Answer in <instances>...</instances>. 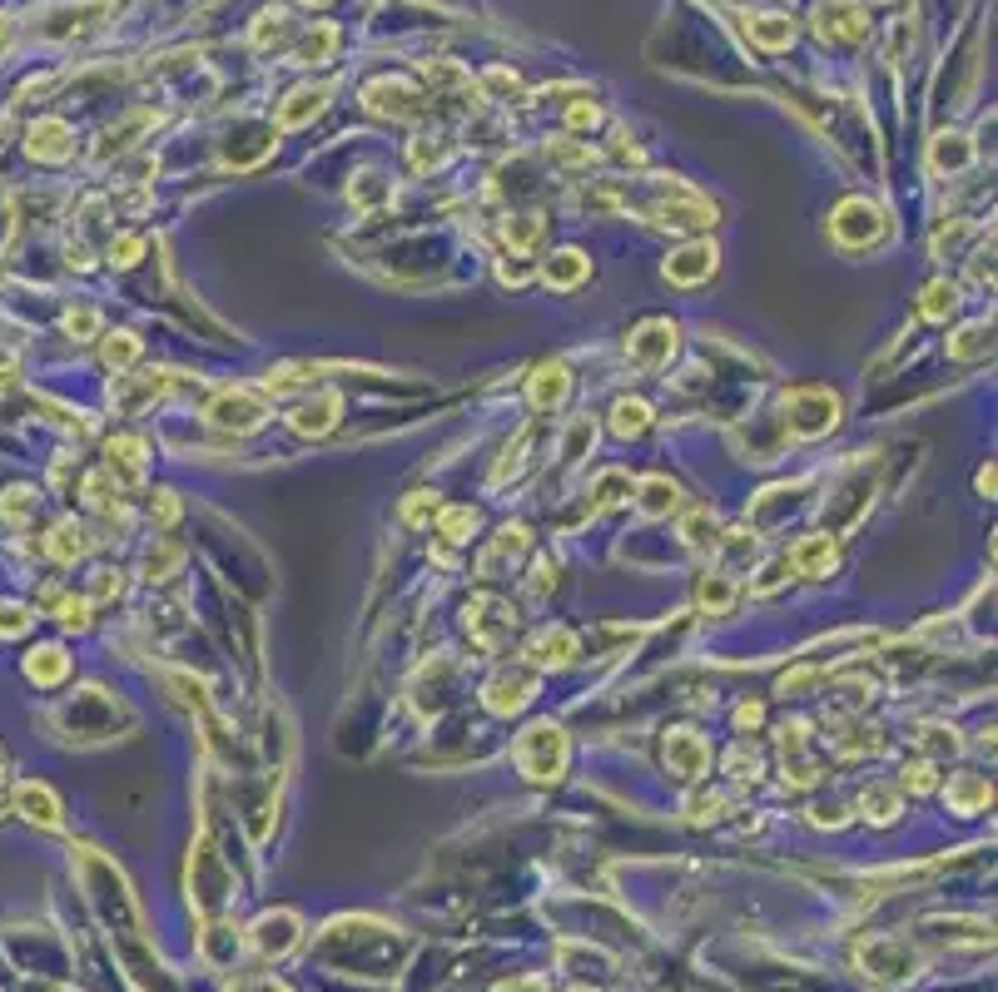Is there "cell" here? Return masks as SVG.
I'll return each mask as SVG.
<instances>
[{
    "instance_id": "1",
    "label": "cell",
    "mask_w": 998,
    "mask_h": 992,
    "mask_svg": "<svg viewBox=\"0 0 998 992\" xmlns=\"http://www.w3.org/2000/svg\"><path fill=\"white\" fill-rule=\"evenodd\" d=\"M839 392L829 387H790L785 392V427L795 436H825L839 427Z\"/></svg>"
},
{
    "instance_id": "2",
    "label": "cell",
    "mask_w": 998,
    "mask_h": 992,
    "mask_svg": "<svg viewBox=\"0 0 998 992\" xmlns=\"http://www.w3.org/2000/svg\"><path fill=\"white\" fill-rule=\"evenodd\" d=\"M517 769L537 784L561 779V769H567V734L547 720L532 724V730L517 740Z\"/></svg>"
},
{
    "instance_id": "3",
    "label": "cell",
    "mask_w": 998,
    "mask_h": 992,
    "mask_svg": "<svg viewBox=\"0 0 998 992\" xmlns=\"http://www.w3.org/2000/svg\"><path fill=\"white\" fill-rule=\"evenodd\" d=\"M889 228L884 208L869 204V198H845V204L835 208V218H829V238H835L839 248H869L879 244Z\"/></svg>"
},
{
    "instance_id": "4",
    "label": "cell",
    "mask_w": 998,
    "mask_h": 992,
    "mask_svg": "<svg viewBox=\"0 0 998 992\" xmlns=\"http://www.w3.org/2000/svg\"><path fill=\"white\" fill-rule=\"evenodd\" d=\"M204 417H210L214 427H224V432H254V427L269 422V407H264V397L249 392V387H224V392H214V402L204 407Z\"/></svg>"
},
{
    "instance_id": "5",
    "label": "cell",
    "mask_w": 998,
    "mask_h": 992,
    "mask_svg": "<svg viewBox=\"0 0 998 992\" xmlns=\"http://www.w3.org/2000/svg\"><path fill=\"white\" fill-rule=\"evenodd\" d=\"M468 630L482 650H502L512 640V630H517V611L507 601H497V595H477L468 605Z\"/></svg>"
},
{
    "instance_id": "6",
    "label": "cell",
    "mask_w": 998,
    "mask_h": 992,
    "mask_svg": "<svg viewBox=\"0 0 998 992\" xmlns=\"http://www.w3.org/2000/svg\"><path fill=\"white\" fill-rule=\"evenodd\" d=\"M676 323L670 317H651V323H641L636 333L626 337V357L636 367H646V373H656V367L670 363V353H676Z\"/></svg>"
},
{
    "instance_id": "7",
    "label": "cell",
    "mask_w": 998,
    "mask_h": 992,
    "mask_svg": "<svg viewBox=\"0 0 998 992\" xmlns=\"http://www.w3.org/2000/svg\"><path fill=\"white\" fill-rule=\"evenodd\" d=\"M487 710L492 714H517L532 704V694H537V670H527V665H507V670H497L487 680Z\"/></svg>"
},
{
    "instance_id": "8",
    "label": "cell",
    "mask_w": 998,
    "mask_h": 992,
    "mask_svg": "<svg viewBox=\"0 0 998 992\" xmlns=\"http://www.w3.org/2000/svg\"><path fill=\"white\" fill-rule=\"evenodd\" d=\"M666 769L676 779H700L710 769V744L696 730H670L666 734Z\"/></svg>"
},
{
    "instance_id": "9",
    "label": "cell",
    "mask_w": 998,
    "mask_h": 992,
    "mask_svg": "<svg viewBox=\"0 0 998 992\" xmlns=\"http://www.w3.org/2000/svg\"><path fill=\"white\" fill-rule=\"evenodd\" d=\"M716 244H686L680 254H670L666 258V283H676V288H696V283H706L710 273H716Z\"/></svg>"
},
{
    "instance_id": "10",
    "label": "cell",
    "mask_w": 998,
    "mask_h": 992,
    "mask_svg": "<svg viewBox=\"0 0 998 992\" xmlns=\"http://www.w3.org/2000/svg\"><path fill=\"white\" fill-rule=\"evenodd\" d=\"M25 149L35 159H45V164H65L75 154V129L65 119H35L31 134H25Z\"/></svg>"
},
{
    "instance_id": "11",
    "label": "cell",
    "mask_w": 998,
    "mask_h": 992,
    "mask_svg": "<svg viewBox=\"0 0 998 992\" xmlns=\"http://www.w3.org/2000/svg\"><path fill=\"white\" fill-rule=\"evenodd\" d=\"M363 99H368V109H378V115H393V119L422 115V95H418V89H408L403 79H373V85L363 89Z\"/></svg>"
},
{
    "instance_id": "12",
    "label": "cell",
    "mask_w": 998,
    "mask_h": 992,
    "mask_svg": "<svg viewBox=\"0 0 998 992\" xmlns=\"http://www.w3.org/2000/svg\"><path fill=\"white\" fill-rule=\"evenodd\" d=\"M15 809L25 813L31 823H41V829H61V799H55V789L51 784H41V779H25L21 789H15Z\"/></svg>"
},
{
    "instance_id": "13",
    "label": "cell",
    "mask_w": 998,
    "mask_h": 992,
    "mask_svg": "<svg viewBox=\"0 0 998 992\" xmlns=\"http://www.w3.org/2000/svg\"><path fill=\"white\" fill-rule=\"evenodd\" d=\"M339 412H343V397L339 392H313L309 402L293 407V432L303 436H323L339 427Z\"/></svg>"
},
{
    "instance_id": "14",
    "label": "cell",
    "mask_w": 998,
    "mask_h": 992,
    "mask_svg": "<svg viewBox=\"0 0 998 992\" xmlns=\"http://www.w3.org/2000/svg\"><path fill=\"white\" fill-rule=\"evenodd\" d=\"M293 942H299V918L293 913H264L259 923H254V948L269 952V958H279V952H289Z\"/></svg>"
},
{
    "instance_id": "15",
    "label": "cell",
    "mask_w": 998,
    "mask_h": 992,
    "mask_svg": "<svg viewBox=\"0 0 998 992\" xmlns=\"http://www.w3.org/2000/svg\"><path fill=\"white\" fill-rule=\"evenodd\" d=\"M865 962L874 968V978L884 982H899V978H914V952L904 948V942H869L865 948Z\"/></svg>"
},
{
    "instance_id": "16",
    "label": "cell",
    "mask_w": 998,
    "mask_h": 992,
    "mask_svg": "<svg viewBox=\"0 0 998 992\" xmlns=\"http://www.w3.org/2000/svg\"><path fill=\"white\" fill-rule=\"evenodd\" d=\"M988 799H994V789H988V779L984 774H954L948 779V789H944V804L954 813H978V809H988Z\"/></svg>"
},
{
    "instance_id": "17",
    "label": "cell",
    "mask_w": 998,
    "mask_h": 992,
    "mask_svg": "<svg viewBox=\"0 0 998 992\" xmlns=\"http://www.w3.org/2000/svg\"><path fill=\"white\" fill-rule=\"evenodd\" d=\"M835 541H829V536H805V541L795 546V551H790V571H800V575H829L835 571Z\"/></svg>"
},
{
    "instance_id": "18",
    "label": "cell",
    "mask_w": 998,
    "mask_h": 992,
    "mask_svg": "<svg viewBox=\"0 0 998 992\" xmlns=\"http://www.w3.org/2000/svg\"><path fill=\"white\" fill-rule=\"evenodd\" d=\"M164 387H170L164 373H135V377H120L110 392H115V402H120V412H140V407L150 402V397H160Z\"/></svg>"
},
{
    "instance_id": "19",
    "label": "cell",
    "mask_w": 998,
    "mask_h": 992,
    "mask_svg": "<svg viewBox=\"0 0 998 992\" xmlns=\"http://www.w3.org/2000/svg\"><path fill=\"white\" fill-rule=\"evenodd\" d=\"M532 546V536H527V526H507V531H497V541L482 551V561H477V571L482 575H497L507 561H522V551Z\"/></svg>"
},
{
    "instance_id": "20",
    "label": "cell",
    "mask_w": 998,
    "mask_h": 992,
    "mask_svg": "<svg viewBox=\"0 0 998 992\" xmlns=\"http://www.w3.org/2000/svg\"><path fill=\"white\" fill-rule=\"evenodd\" d=\"M527 655L537 665H571L577 660V635H571L567 625H547V630H537V640H532Z\"/></svg>"
},
{
    "instance_id": "21",
    "label": "cell",
    "mask_w": 998,
    "mask_h": 992,
    "mask_svg": "<svg viewBox=\"0 0 998 992\" xmlns=\"http://www.w3.org/2000/svg\"><path fill=\"white\" fill-rule=\"evenodd\" d=\"M25 675H31L41 690H55V684L71 675V655H65L61 645H41V650L25 655Z\"/></svg>"
},
{
    "instance_id": "22",
    "label": "cell",
    "mask_w": 998,
    "mask_h": 992,
    "mask_svg": "<svg viewBox=\"0 0 998 992\" xmlns=\"http://www.w3.org/2000/svg\"><path fill=\"white\" fill-rule=\"evenodd\" d=\"M323 105H329V89H323V85H303V89H293V95L279 105V125H283V129L309 125V119L319 115Z\"/></svg>"
},
{
    "instance_id": "23",
    "label": "cell",
    "mask_w": 998,
    "mask_h": 992,
    "mask_svg": "<svg viewBox=\"0 0 998 992\" xmlns=\"http://www.w3.org/2000/svg\"><path fill=\"white\" fill-rule=\"evenodd\" d=\"M587 273H591V258L581 254V248H561V254H551V263L541 268V278H547L551 288H561V293H567V288H577Z\"/></svg>"
},
{
    "instance_id": "24",
    "label": "cell",
    "mask_w": 998,
    "mask_h": 992,
    "mask_svg": "<svg viewBox=\"0 0 998 992\" xmlns=\"http://www.w3.org/2000/svg\"><path fill=\"white\" fill-rule=\"evenodd\" d=\"M45 551H51V561L75 565L85 551H90V531H85L81 521H61V526L51 531V541H45Z\"/></svg>"
},
{
    "instance_id": "25",
    "label": "cell",
    "mask_w": 998,
    "mask_h": 992,
    "mask_svg": "<svg viewBox=\"0 0 998 992\" xmlns=\"http://www.w3.org/2000/svg\"><path fill=\"white\" fill-rule=\"evenodd\" d=\"M636 506H641V516H670L680 506V486L670 482V476H646V482L636 486Z\"/></svg>"
},
{
    "instance_id": "26",
    "label": "cell",
    "mask_w": 998,
    "mask_h": 992,
    "mask_svg": "<svg viewBox=\"0 0 998 992\" xmlns=\"http://www.w3.org/2000/svg\"><path fill=\"white\" fill-rule=\"evenodd\" d=\"M571 392V373L561 363H541L532 377V407H557Z\"/></svg>"
},
{
    "instance_id": "27",
    "label": "cell",
    "mask_w": 998,
    "mask_h": 992,
    "mask_svg": "<svg viewBox=\"0 0 998 992\" xmlns=\"http://www.w3.org/2000/svg\"><path fill=\"white\" fill-rule=\"evenodd\" d=\"M110 476H120V482H144V442L140 436H115L110 442Z\"/></svg>"
},
{
    "instance_id": "28",
    "label": "cell",
    "mask_w": 998,
    "mask_h": 992,
    "mask_svg": "<svg viewBox=\"0 0 998 992\" xmlns=\"http://www.w3.org/2000/svg\"><path fill=\"white\" fill-rule=\"evenodd\" d=\"M994 347V323H968V327H958L954 337H948V357H978V353H988Z\"/></svg>"
},
{
    "instance_id": "29",
    "label": "cell",
    "mask_w": 998,
    "mask_h": 992,
    "mask_svg": "<svg viewBox=\"0 0 998 992\" xmlns=\"http://www.w3.org/2000/svg\"><path fill=\"white\" fill-rule=\"evenodd\" d=\"M591 496H597V502H591V511H607V506H621V502L631 496V476L621 472V466H611V472H601V476H597Z\"/></svg>"
},
{
    "instance_id": "30",
    "label": "cell",
    "mask_w": 998,
    "mask_h": 992,
    "mask_svg": "<svg viewBox=\"0 0 998 992\" xmlns=\"http://www.w3.org/2000/svg\"><path fill=\"white\" fill-rule=\"evenodd\" d=\"M35 506H41V492L35 486H6V496H0V521H11V526H21L25 516H35Z\"/></svg>"
},
{
    "instance_id": "31",
    "label": "cell",
    "mask_w": 998,
    "mask_h": 992,
    "mask_svg": "<svg viewBox=\"0 0 998 992\" xmlns=\"http://www.w3.org/2000/svg\"><path fill=\"white\" fill-rule=\"evenodd\" d=\"M611 427H616V436H641L651 427V407L641 397H621L616 412H611Z\"/></svg>"
},
{
    "instance_id": "32",
    "label": "cell",
    "mask_w": 998,
    "mask_h": 992,
    "mask_svg": "<svg viewBox=\"0 0 998 992\" xmlns=\"http://www.w3.org/2000/svg\"><path fill=\"white\" fill-rule=\"evenodd\" d=\"M750 35H755V45H765V50H785L790 40H795V20L760 15V20H750Z\"/></svg>"
},
{
    "instance_id": "33",
    "label": "cell",
    "mask_w": 998,
    "mask_h": 992,
    "mask_svg": "<svg viewBox=\"0 0 998 992\" xmlns=\"http://www.w3.org/2000/svg\"><path fill=\"white\" fill-rule=\"evenodd\" d=\"M333 45H339V30H333V25H319V30H309V35L299 40L293 60H299V65H323V60L333 55Z\"/></svg>"
},
{
    "instance_id": "34",
    "label": "cell",
    "mask_w": 998,
    "mask_h": 992,
    "mask_svg": "<svg viewBox=\"0 0 998 992\" xmlns=\"http://www.w3.org/2000/svg\"><path fill=\"white\" fill-rule=\"evenodd\" d=\"M680 536H686V546H696V551H710V546H720V526L716 516L700 506V511H690L686 521H680Z\"/></svg>"
},
{
    "instance_id": "35",
    "label": "cell",
    "mask_w": 998,
    "mask_h": 992,
    "mask_svg": "<svg viewBox=\"0 0 998 992\" xmlns=\"http://www.w3.org/2000/svg\"><path fill=\"white\" fill-rule=\"evenodd\" d=\"M954 308H958V288L954 283H944V278H938V283L924 288V303H919V313H924L929 323H944Z\"/></svg>"
},
{
    "instance_id": "36",
    "label": "cell",
    "mask_w": 998,
    "mask_h": 992,
    "mask_svg": "<svg viewBox=\"0 0 998 992\" xmlns=\"http://www.w3.org/2000/svg\"><path fill=\"white\" fill-rule=\"evenodd\" d=\"M730 601H736V581H730L726 571H716V575H706V581H700V605H706L710 615H726Z\"/></svg>"
},
{
    "instance_id": "37",
    "label": "cell",
    "mask_w": 998,
    "mask_h": 992,
    "mask_svg": "<svg viewBox=\"0 0 998 992\" xmlns=\"http://www.w3.org/2000/svg\"><path fill=\"white\" fill-rule=\"evenodd\" d=\"M859 809H865V819H874V823H894L899 819V794L884 789V784H874V789H865Z\"/></svg>"
},
{
    "instance_id": "38",
    "label": "cell",
    "mask_w": 998,
    "mask_h": 992,
    "mask_svg": "<svg viewBox=\"0 0 998 992\" xmlns=\"http://www.w3.org/2000/svg\"><path fill=\"white\" fill-rule=\"evenodd\" d=\"M31 625H35L31 605H21V601H0V640H15V635H25Z\"/></svg>"
},
{
    "instance_id": "39",
    "label": "cell",
    "mask_w": 998,
    "mask_h": 992,
    "mask_svg": "<svg viewBox=\"0 0 998 992\" xmlns=\"http://www.w3.org/2000/svg\"><path fill=\"white\" fill-rule=\"evenodd\" d=\"M934 159H938V169H964L968 159H974V149L964 144V134H938Z\"/></svg>"
},
{
    "instance_id": "40",
    "label": "cell",
    "mask_w": 998,
    "mask_h": 992,
    "mask_svg": "<svg viewBox=\"0 0 998 992\" xmlns=\"http://www.w3.org/2000/svg\"><path fill=\"white\" fill-rule=\"evenodd\" d=\"M541 214H517V218H507V244L512 248H532L541 238Z\"/></svg>"
},
{
    "instance_id": "41",
    "label": "cell",
    "mask_w": 998,
    "mask_h": 992,
    "mask_svg": "<svg viewBox=\"0 0 998 992\" xmlns=\"http://www.w3.org/2000/svg\"><path fill=\"white\" fill-rule=\"evenodd\" d=\"M55 621H61L65 630H90V595H65Z\"/></svg>"
},
{
    "instance_id": "42",
    "label": "cell",
    "mask_w": 998,
    "mask_h": 992,
    "mask_svg": "<svg viewBox=\"0 0 998 992\" xmlns=\"http://www.w3.org/2000/svg\"><path fill=\"white\" fill-rule=\"evenodd\" d=\"M432 516H438V496L432 492H412L408 502H403V521L408 526H432Z\"/></svg>"
},
{
    "instance_id": "43",
    "label": "cell",
    "mask_w": 998,
    "mask_h": 992,
    "mask_svg": "<svg viewBox=\"0 0 998 992\" xmlns=\"http://www.w3.org/2000/svg\"><path fill=\"white\" fill-rule=\"evenodd\" d=\"M472 526H477V511H472V506H452V511H442V526H438V531L448 536V541H468Z\"/></svg>"
},
{
    "instance_id": "44",
    "label": "cell",
    "mask_w": 998,
    "mask_h": 992,
    "mask_svg": "<svg viewBox=\"0 0 998 992\" xmlns=\"http://www.w3.org/2000/svg\"><path fill=\"white\" fill-rule=\"evenodd\" d=\"M180 546H170V541H160V546H150V556H144V571H150V581H164V571H174L180 565Z\"/></svg>"
},
{
    "instance_id": "45",
    "label": "cell",
    "mask_w": 998,
    "mask_h": 992,
    "mask_svg": "<svg viewBox=\"0 0 998 992\" xmlns=\"http://www.w3.org/2000/svg\"><path fill=\"white\" fill-rule=\"evenodd\" d=\"M135 357H140V337L135 333H115L110 343H105V363L110 367H130Z\"/></svg>"
},
{
    "instance_id": "46",
    "label": "cell",
    "mask_w": 998,
    "mask_h": 992,
    "mask_svg": "<svg viewBox=\"0 0 998 992\" xmlns=\"http://www.w3.org/2000/svg\"><path fill=\"white\" fill-rule=\"evenodd\" d=\"M65 333L90 343V337L100 333V313H95V308H71V313H65Z\"/></svg>"
},
{
    "instance_id": "47",
    "label": "cell",
    "mask_w": 998,
    "mask_h": 992,
    "mask_svg": "<svg viewBox=\"0 0 998 992\" xmlns=\"http://www.w3.org/2000/svg\"><path fill=\"white\" fill-rule=\"evenodd\" d=\"M283 35H289V15H283V10H264L254 40H259V45H273V40H283Z\"/></svg>"
},
{
    "instance_id": "48",
    "label": "cell",
    "mask_w": 998,
    "mask_h": 992,
    "mask_svg": "<svg viewBox=\"0 0 998 992\" xmlns=\"http://www.w3.org/2000/svg\"><path fill=\"white\" fill-rule=\"evenodd\" d=\"M140 254H144V238H135V234H120L110 244V263H120V268L140 263Z\"/></svg>"
},
{
    "instance_id": "49",
    "label": "cell",
    "mask_w": 998,
    "mask_h": 992,
    "mask_svg": "<svg viewBox=\"0 0 998 992\" xmlns=\"http://www.w3.org/2000/svg\"><path fill=\"white\" fill-rule=\"evenodd\" d=\"M904 784H909L914 794H929V789H934V764H929V759L904 764Z\"/></svg>"
},
{
    "instance_id": "50",
    "label": "cell",
    "mask_w": 998,
    "mask_h": 992,
    "mask_svg": "<svg viewBox=\"0 0 998 992\" xmlns=\"http://www.w3.org/2000/svg\"><path fill=\"white\" fill-rule=\"evenodd\" d=\"M785 575H790V556H780V561H770L765 571H760V581L750 585V591H755V595H765V591H775V585L785 581Z\"/></svg>"
},
{
    "instance_id": "51",
    "label": "cell",
    "mask_w": 998,
    "mask_h": 992,
    "mask_svg": "<svg viewBox=\"0 0 998 992\" xmlns=\"http://www.w3.org/2000/svg\"><path fill=\"white\" fill-rule=\"evenodd\" d=\"M825 680V670H795V675H785V680H780V690H815V684Z\"/></svg>"
},
{
    "instance_id": "52",
    "label": "cell",
    "mask_w": 998,
    "mask_h": 992,
    "mask_svg": "<svg viewBox=\"0 0 998 992\" xmlns=\"http://www.w3.org/2000/svg\"><path fill=\"white\" fill-rule=\"evenodd\" d=\"M567 119H571L577 129H591V125H601V109H597V105H571Z\"/></svg>"
},
{
    "instance_id": "53",
    "label": "cell",
    "mask_w": 998,
    "mask_h": 992,
    "mask_svg": "<svg viewBox=\"0 0 998 992\" xmlns=\"http://www.w3.org/2000/svg\"><path fill=\"white\" fill-rule=\"evenodd\" d=\"M15 377H21V363H15L11 347H0V387H11Z\"/></svg>"
},
{
    "instance_id": "54",
    "label": "cell",
    "mask_w": 998,
    "mask_h": 992,
    "mask_svg": "<svg viewBox=\"0 0 998 992\" xmlns=\"http://www.w3.org/2000/svg\"><path fill=\"white\" fill-rule=\"evenodd\" d=\"M234 992H289L283 982H273V978H249V982H239Z\"/></svg>"
},
{
    "instance_id": "55",
    "label": "cell",
    "mask_w": 998,
    "mask_h": 992,
    "mask_svg": "<svg viewBox=\"0 0 998 992\" xmlns=\"http://www.w3.org/2000/svg\"><path fill=\"white\" fill-rule=\"evenodd\" d=\"M174 516H180V502H174V492H160V521L170 526Z\"/></svg>"
},
{
    "instance_id": "56",
    "label": "cell",
    "mask_w": 998,
    "mask_h": 992,
    "mask_svg": "<svg viewBox=\"0 0 998 992\" xmlns=\"http://www.w3.org/2000/svg\"><path fill=\"white\" fill-rule=\"evenodd\" d=\"M760 714H765L760 704H740V714H736V720H740V724H760Z\"/></svg>"
},
{
    "instance_id": "57",
    "label": "cell",
    "mask_w": 998,
    "mask_h": 992,
    "mask_svg": "<svg viewBox=\"0 0 998 992\" xmlns=\"http://www.w3.org/2000/svg\"><path fill=\"white\" fill-rule=\"evenodd\" d=\"M978 492L994 496V466H984V472H978Z\"/></svg>"
},
{
    "instance_id": "58",
    "label": "cell",
    "mask_w": 998,
    "mask_h": 992,
    "mask_svg": "<svg viewBox=\"0 0 998 992\" xmlns=\"http://www.w3.org/2000/svg\"><path fill=\"white\" fill-rule=\"evenodd\" d=\"M0 779H6V750H0Z\"/></svg>"
},
{
    "instance_id": "59",
    "label": "cell",
    "mask_w": 998,
    "mask_h": 992,
    "mask_svg": "<svg viewBox=\"0 0 998 992\" xmlns=\"http://www.w3.org/2000/svg\"><path fill=\"white\" fill-rule=\"evenodd\" d=\"M0 50H6V20H0Z\"/></svg>"
},
{
    "instance_id": "60",
    "label": "cell",
    "mask_w": 998,
    "mask_h": 992,
    "mask_svg": "<svg viewBox=\"0 0 998 992\" xmlns=\"http://www.w3.org/2000/svg\"><path fill=\"white\" fill-rule=\"evenodd\" d=\"M309 6H323V0H309Z\"/></svg>"
}]
</instances>
